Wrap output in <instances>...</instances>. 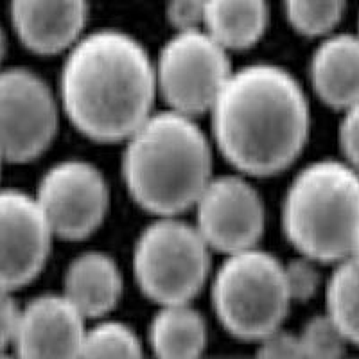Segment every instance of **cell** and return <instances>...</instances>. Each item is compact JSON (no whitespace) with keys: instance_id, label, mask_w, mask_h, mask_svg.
Listing matches in <instances>:
<instances>
[{"instance_id":"28","label":"cell","mask_w":359,"mask_h":359,"mask_svg":"<svg viewBox=\"0 0 359 359\" xmlns=\"http://www.w3.org/2000/svg\"><path fill=\"white\" fill-rule=\"evenodd\" d=\"M351 257L355 259V261L359 262V229H358V233H355V239H354V246H352V253Z\"/></svg>"},{"instance_id":"21","label":"cell","mask_w":359,"mask_h":359,"mask_svg":"<svg viewBox=\"0 0 359 359\" xmlns=\"http://www.w3.org/2000/svg\"><path fill=\"white\" fill-rule=\"evenodd\" d=\"M302 358H339L348 347L347 338L329 314H316L298 332Z\"/></svg>"},{"instance_id":"9","label":"cell","mask_w":359,"mask_h":359,"mask_svg":"<svg viewBox=\"0 0 359 359\" xmlns=\"http://www.w3.org/2000/svg\"><path fill=\"white\" fill-rule=\"evenodd\" d=\"M54 237L83 241L94 236L110 210V187L88 160L67 158L41 175L34 192Z\"/></svg>"},{"instance_id":"10","label":"cell","mask_w":359,"mask_h":359,"mask_svg":"<svg viewBox=\"0 0 359 359\" xmlns=\"http://www.w3.org/2000/svg\"><path fill=\"white\" fill-rule=\"evenodd\" d=\"M194 226L212 252L223 255L259 246L266 229V207L250 176H212L196 203Z\"/></svg>"},{"instance_id":"14","label":"cell","mask_w":359,"mask_h":359,"mask_svg":"<svg viewBox=\"0 0 359 359\" xmlns=\"http://www.w3.org/2000/svg\"><path fill=\"white\" fill-rule=\"evenodd\" d=\"M309 79L320 101L347 110L359 101V38L331 33L322 38L309 62Z\"/></svg>"},{"instance_id":"5","label":"cell","mask_w":359,"mask_h":359,"mask_svg":"<svg viewBox=\"0 0 359 359\" xmlns=\"http://www.w3.org/2000/svg\"><path fill=\"white\" fill-rule=\"evenodd\" d=\"M212 307L230 336L257 343L284 325L291 298L284 280V262L253 246L224 255L212 271Z\"/></svg>"},{"instance_id":"25","label":"cell","mask_w":359,"mask_h":359,"mask_svg":"<svg viewBox=\"0 0 359 359\" xmlns=\"http://www.w3.org/2000/svg\"><path fill=\"white\" fill-rule=\"evenodd\" d=\"M257 355L261 358H302L298 334L284 331L282 327L271 331L257 341Z\"/></svg>"},{"instance_id":"13","label":"cell","mask_w":359,"mask_h":359,"mask_svg":"<svg viewBox=\"0 0 359 359\" xmlns=\"http://www.w3.org/2000/svg\"><path fill=\"white\" fill-rule=\"evenodd\" d=\"M88 0H9L13 31L40 56L65 54L88 24Z\"/></svg>"},{"instance_id":"29","label":"cell","mask_w":359,"mask_h":359,"mask_svg":"<svg viewBox=\"0 0 359 359\" xmlns=\"http://www.w3.org/2000/svg\"><path fill=\"white\" fill-rule=\"evenodd\" d=\"M6 160H4V156H2V153H0V171H2V163H4Z\"/></svg>"},{"instance_id":"26","label":"cell","mask_w":359,"mask_h":359,"mask_svg":"<svg viewBox=\"0 0 359 359\" xmlns=\"http://www.w3.org/2000/svg\"><path fill=\"white\" fill-rule=\"evenodd\" d=\"M20 307L13 298V291L0 286V354L13 348Z\"/></svg>"},{"instance_id":"17","label":"cell","mask_w":359,"mask_h":359,"mask_svg":"<svg viewBox=\"0 0 359 359\" xmlns=\"http://www.w3.org/2000/svg\"><path fill=\"white\" fill-rule=\"evenodd\" d=\"M268 24V0H207L203 29L230 53L257 45Z\"/></svg>"},{"instance_id":"2","label":"cell","mask_w":359,"mask_h":359,"mask_svg":"<svg viewBox=\"0 0 359 359\" xmlns=\"http://www.w3.org/2000/svg\"><path fill=\"white\" fill-rule=\"evenodd\" d=\"M56 94L86 139L124 142L155 111V60L126 31H86L65 53Z\"/></svg>"},{"instance_id":"12","label":"cell","mask_w":359,"mask_h":359,"mask_svg":"<svg viewBox=\"0 0 359 359\" xmlns=\"http://www.w3.org/2000/svg\"><path fill=\"white\" fill-rule=\"evenodd\" d=\"M86 327L65 294H40L20 307L13 348L22 358H81Z\"/></svg>"},{"instance_id":"24","label":"cell","mask_w":359,"mask_h":359,"mask_svg":"<svg viewBox=\"0 0 359 359\" xmlns=\"http://www.w3.org/2000/svg\"><path fill=\"white\" fill-rule=\"evenodd\" d=\"M338 135L345 162L359 172V101L343 110Z\"/></svg>"},{"instance_id":"4","label":"cell","mask_w":359,"mask_h":359,"mask_svg":"<svg viewBox=\"0 0 359 359\" xmlns=\"http://www.w3.org/2000/svg\"><path fill=\"white\" fill-rule=\"evenodd\" d=\"M280 223L304 257L318 264L351 257L359 229V172L334 158L300 169L282 200Z\"/></svg>"},{"instance_id":"8","label":"cell","mask_w":359,"mask_h":359,"mask_svg":"<svg viewBox=\"0 0 359 359\" xmlns=\"http://www.w3.org/2000/svg\"><path fill=\"white\" fill-rule=\"evenodd\" d=\"M62 107L41 76L24 67L0 69V153L27 163L43 155L57 135Z\"/></svg>"},{"instance_id":"16","label":"cell","mask_w":359,"mask_h":359,"mask_svg":"<svg viewBox=\"0 0 359 359\" xmlns=\"http://www.w3.org/2000/svg\"><path fill=\"white\" fill-rule=\"evenodd\" d=\"M147 343L158 358H200L208 345L207 320L192 302L158 306L147 329Z\"/></svg>"},{"instance_id":"19","label":"cell","mask_w":359,"mask_h":359,"mask_svg":"<svg viewBox=\"0 0 359 359\" xmlns=\"http://www.w3.org/2000/svg\"><path fill=\"white\" fill-rule=\"evenodd\" d=\"M142 352V339L126 323L102 316L86 327L81 358H139Z\"/></svg>"},{"instance_id":"7","label":"cell","mask_w":359,"mask_h":359,"mask_svg":"<svg viewBox=\"0 0 359 359\" xmlns=\"http://www.w3.org/2000/svg\"><path fill=\"white\" fill-rule=\"evenodd\" d=\"M232 70L230 50L203 27L175 31L155 57L156 92L169 110L200 117L210 111Z\"/></svg>"},{"instance_id":"18","label":"cell","mask_w":359,"mask_h":359,"mask_svg":"<svg viewBox=\"0 0 359 359\" xmlns=\"http://www.w3.org/2000/svg\"><path fill=\"white\" fill-rule=\"evenodd\" d=\"M334 266L325 287V313L334 320L348 345L359 347V262L347 257Z\"/></svg>"},{"instance_id":"20","label":"cell","mask_w":359,"mask_h":359,"mask_svg":"<svg viewBox=\"0 0 359 359\" xmlns=\"http://www.w3.org/2000/svg\"><path fill=\"white\" fill-rule=\"evenodd\" d=\"M284 13L298 34L323 38L334 33L347 8V0H282Z\"/></svg>"},{"instance_id":"11","label":"cell","mask_w":359,"mask_h":359,"mask_svg":"<svg viewBox=\"0 0 359 359\" xmlns=\"http://www.w3.org/2000/svg\"><path fill=\"white\" fill-rule=\"evenodd\" d=\"M53 241L34 194L0 189V286L17 291L40 277Z\"/></svg>"},{"instance_id":"30","label":"cell","mask_w":359,"mask_h":359,"mask_svg":"<svg viewBox=\"0 0 359 359\" xmlns=\"http://www.w3.org/2000/svg\"><path fill=\"white\" fill-rule=\"evenodd\" d=\"M355 36L359 38V18H358V33H355Z\"/></svg>"},{"instance_id":"22","label":"cell","mask_w":359,"mask_h":359,"mask_svg":"<svg viewBox=\"0 0 359 359\" xmlns=\"http://www.w3.org/2000/svg\"><path fill=\"white\" fill-rule=\"evenodd\" d=\"M284 280L291 302H307L320 287L318 262L298 253V257L284 262Z\"/></svg>"},{"instance_id":"23","label":"cell","mask_w":359,"mask_h":359,"mask_svg":"<svg viewBox=\"0 0 359 359\" xmlns=\"http://www.w3.org/2000/svg\"><path fill=\"white\" fill-rule=\"evenodd\" d=\"M207 0H168L165 18L175 31L203 27Z\"/></svg>"},{"instance_id":"1","label":"cell","mask_w":359,"mask_h":359,"mask_svg":"<svg viewBox=\"0 0 359 359\" xmlns=\"http://www.w3.org/2000/svg\"><path fill=\"white\" fill-rule=\"evenodd\" d=\"M208 115L214 147L250 178L286 171L309 139L306 92L290 70L273 63L233 69Z\"/></svg>"},{"instance_id":"27","label":"cell","mask_w":359,"mask_h":359,"mask_svg":"<svg viewBox=\"0 0 359 359\" xmlns=\"http://www.w3.org/2000/svg\"><path fill=\"white\" fill-rule=\"evenodd\" d=\"M6 56V34H4V29L0 25V69H2V60Z\"/></svg>"},{"instance_id":"6","label":"cell","mask_w":359,"mask_h":359,"mask_svg":"<svg viewBox=\"0 0 359 359\" xmlns=\"http://www.w3.org/2000/svg\"><path fill=\"white\" fill-rule=\"evenodd\" d=\"M131 269L139 290L156 306L192 302L212 277V250L194 223L155 216L135 241Z\"/></svg>"},{"instance_id":"3","label":"cell","mask_w":359,"mask_h":359,"mask_svg":"<svg viewBox=\"0 0 359 359\" xmlns=\"http://www.w3.org/2000/svg\"><path fill=\"white\" fill-rule=\"evenodd\" d=\"M121 175L131 200L151 216L192 210L214 176V144L196 117L153 111L124 140Z\"/></svg>"},{"instance_id":"15","label":"cell","mask_w":359,"mask_h":359,"mask_svg":"<svg viewBox=\"0 0 359 359\" xmlns=\"http://www.w3.org/2000/svg\"><path fill=\"white\" fill-rule=\"evenodd\" d=\"M124 280L117 261L99 250H88L70 261L63 273V291L86 320L108 316L123 297Z\"/></svg>"}]
</instances>
